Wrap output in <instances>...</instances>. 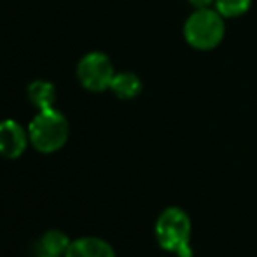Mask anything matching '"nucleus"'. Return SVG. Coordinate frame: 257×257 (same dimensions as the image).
<instances>
[{
    "instance_id": "10",
    "label": "nucleus",
    "mask_w": 257,
    "mask_h": 257,
    "mask_svg": "<svg viewBox=\"0 0 257 257\" xmlns=\"http://www.w3.org/2000/svg\"><path fill=\"white\" fill-rule=\"evenodd\" d=\"M215 11L222 18H238L250 7V0H215Z\"/></svg>"
},
{
    "instance_id": "9",
    "label": "nucleus",
    "mask_w": 257,
    "mask_h": 257,
    "mask_svg": "<svg viewBox=\"0 0 257 257\" xmlns=\"http://www.w3.org/2000/svg\"><path fill=\"white\" fill-rule=\"evenodd\" d=\"M70 238L60 229H49L42 234V238L39 240V248H41V254L48 255H65L68 245H70Z\"/></svg>"
},
{
    "instance_id": "4",
    "label": "nucleus",
    "mask_w": 257,
    "mask_h": 257,
    "mask_svg": "<svg viewBox=\"0 0 257 257\" xmlns=\"http://www.w3.org/2000/svg\"><path fill=\"white\" fill-rule=\"evenodd\" d=\"M77 75L81 84L89 91H105L114 79V67L103 53H89L79 61Z\"/></svg>"
},
{
    "instance_id": "3",
    "label": "nucleus",
    "mask_w": 257,
    "mask_h": 257,
    "mask_svg": "<svg viewBox=\"0 0 257 257\" xmlns=\"http://www.w3.org/2000/svg\"><path fill=\"white\" fill-rule=\"evenodd\" d=\"M184 37L194 49H213L224 37V18L212 7L196 9L184 25Z\"/></svg>"
},
{
    "instance_id": "11",
    "label": "nucleus",
    "mask_w": 257,
    "mask_h": 257,
    "mask_svg": "<svg viewBox=\"0 0 257 257\" xmlns=\"http://www.w3.org/2000/svg\"><path fill=\"white\" fill-rule=\"evenodd\" d=\"M194 9H208L215 4V0H189Z\"/></svg>"
},
{
    "instance_id": "2",
    "label": "nucleus",
    "mask_w": 257,
    "mask_h": 257,
    "mask_svg": "<svg viewBox=\"0 0 257 257\" xmlns=\"http://www.w3.org/2000/svg\"><path fill=\"white\" fill-rule=\"evenodd\" d=\"M28 139L39 153H56L68 140V121L54 107L39 110L28 126Z\"/></svg>"
},
{
    "instance_id": "12",
    "label": "nucleus",
    "mask_w": 257,
    "mask_h": 257,
    "mask_svg": "<svg viewBox=\"0 0 257 257\" xmlns=\"http://www.w3.org/2000/svg\"><path fill=\"white\" fill-rule=\"evenodd\" d=\"M39 257H58V255H48V254H41Z\"/></svg>"
},
{
    "instance_id": "1",
    "label": "nucleus",
    "mask_w": 257,
    "mask_h": 257,
    "mask_svg": "<svg viewBox=\"0 0 257 257\" xmlns=\"http://www.w3.org/2000/svg\"><path fill=\"white\" fill-rule=\"evenodd\" d=\"M156 240L161 248L179 257H191V219L182 208L170 206L156 220Z\"/></svg>"
},
{
    "instance_id": "8",
    "label": "nucleus",
    "mask_w": 257,
    "mask_h": 257,
    "mask_svg": "<svg viewBox=\"0 0 257 257\" xmlns=\"http://www.w3.org/2000/svg\"><path fill=\"white\" fill-rule=\"evenodd\" d=\"M28 98L34 107L39 110H46V108H53L56 102V89L51 82L48 81H35L28 88Z\"/></svg>"
},
{
    "instance_id": "5",
    "label": "nucleus",
    "mask_w": 257,
    "mask_h": 257,
    "mask_svg": "<svg viewBox=\"0 0 257 257\" xmlns=\"http://www.w3.org/2000/svg\"><path fill=\"white\" fill-rule=\"evenodd\" d=\"M28 133L20 122L6 119L0 122V154L4 158L16 159L25 153L28 144Z\"/></svg>"
},
{
    "instance_id": "6",
    "label": "nucleus",
    "mask_w": 257,
    "mask_h": 257,
    "mask_svg": "<svg viewBox=\"0 0 257 257\" xmlns=\"http://www.w3.org/2000/svg\"><path fill=\"white\" fill-rule=\"evenodd\" d=\"M63 257H115V252L102 238L84 236L72 240Z\"/></svg>"
},
{
    "instance_id": "7",
    "label": "nucleus",
    "mask_w": 257,
    "mask_h": 257,
    "mask_svg": "<svg viewBox=\"0 0 257 257\" xmlns=\"http://www.w3.org/2000/svg\"><path fill=\"white\" fill-rule=\"evenodd\" d=\"M110 89L114 91L115 96H119L121 100H132L142 89V82L132 72H121V74H115L112 79Z\"/></svg>"
}]
</instances>
